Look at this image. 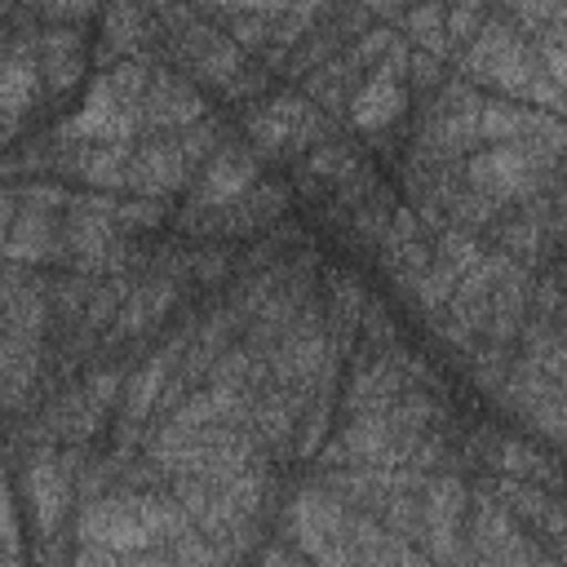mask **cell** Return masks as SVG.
<instances>
[{"instance_id": "obj_1", "label": "cell", "mask_w": 567, "mask_h": 567, "mask_svg": "<svg viewBox=\"0 0 567 567\" xmlns=\"http://www.w3.org/2000/svg\"><path fill=\"white\" fill-rule=\"evenodd\" d=\"M532 182H536V155H532L527 137L523 142H492V151L470 159V186L492 208L514 199V195H527Z\"/></svg>"}, {"instance_id": "obj_2", "label": "cell", "mask_w": 567, "mask_h": 567, "mask_svg": "<svg viewBox=\"0 0 567 567\" xmlns=\"http://www.w3.org/2000/svg\"><path fill=\"white\" fill-rule=\"evenodd\" d=\"M292 536L301 540V558H323V563H341V527H346V509L328 496V492H301L292 501Z\"/></svg>"}, {"instance_id": "obj_3", "label": "cell", "mask_w": 567, "mask_h": 567, "mask_svg": "<svg viewBox=\"0 0 567 567\" xmlns=\"http://www.w3.org/2000/svg\"><path fill=\"white\" fill-rule=\"evenodd\" d=\"M204 97L182 84V80H168V75H155L146 80V93L137 102V115L142 124H159V128H186V124H199L204 120Z\"/></svg>"}, {"instance_id": "obj_4", "label": "cell", "mask_w": 567, "mask_h": 567, "mask_svg": "<svg viewBox=\"0 0 567 567\" xmlns=\"http://www.w3.org/2000/svg\"><path fill=\"white\" fill-rule=\"evenodd\" d=\"M186 173H190V159H186L182 146H177V151H168V146H146L142 155L128 159L124 186H133L142 199H164V195H173V190L186 182Z\"/></svg>"}, {"instance_id": "obj_5", "label": "cell", "mask_w": 567, "mask_h": 567, "mask_svg": "<svg viewBox=\"0 0 567 567\" xmlns=\"http://www.w3.org/2000/svg\"><path fill=\"white\" fill-rule=\"evenodd\" d=\"M310 115H315V111H310V102H306L301 93H279V97H270L266 106L252 111L248 137H252L257 151H279L284 142L301 137V128L310 124Z\"/></svg>"}, {"instance_id": "obj_6", "label": "cell", "mask_w": 567, "mask_h": 567, "mask_svg": "<svg viewBox=\"0 0 567 567\" xmlns=\"http://www.w3.org/2000/svg\"><path fill=\"white\" fill-rule=\"evenodd\" d=\"M461 505H465V492L456 478H439L425 487V501H421V527L430 532L434 549L430 558H461V545H452L456 527H461Z\"/></svg>"}, {"instance_id": "obj_7", "label": "cell", "mask_w": 567, "mask_h": 567, "mask_svg": "<svg viewBox=\"0 0 567 567\" xmlns=\"http://www.w3.org/2000/svg\"><path fill=\"white\" fill-rule=\"evenodd\" d=\"M22 487H27V501H31V514H35L40 536H53L58 523H62V514H66V492H71L62 465L53 456H35L27 465V474H22Z\"/></svg>"}, {"instance_id": "obj_8", "label": "cell", "mask_w": 567, "mask_h": 567, "mask_svg": "<svg viewBox=\"0 0 567 567\" xmlns=\"http://www.w3.org/2000/svg\"><path fill=\"white\" fill-rule=\"evenodd\" d=\"M252 177H257V164H252L244 151H221V155L213 159V168L199 177V190H195L190 213H208V208L235 204L239 195H248Z\"/></svg>"}, {"instance_id": "obj_9", "label": "cell", "mask_w": 567, "mask_h": 567, "mask_svg": "<svg viewBox=\"0 0 567 567\" xmlns=\"http://www.w3.org/2000/svg\"><path fill=\"white\" fill-rule=\"evenodd\" d=\"M403 106H408V93H403L399 75H390V71L377 66L372 80L350 102V124L363 128V133H377V128H390L403 115Z\"/></svg>"}, {"instance_id": "obj_10", "label": "cell", "mask_w": 567, "mask_h": 567, "mask_svg": "<svg viewBox=\"0 0 567 567\" xmlns=\"http://www.w3.org/2000/svg\"><path fill=\"white\" fill-rule=\"evenodd\" d=\"M35 66H40V84H44L49 93H66V89L80 80V71H84V49H80V40H75L71 31L58 27V31L40 35Z\"/></svg>"}, {"instance_id": "obj_11", "label": "cell", "mask_w": 567, "mask_h": 567, "mask_svg": "<svg viewBox=\"0 0 567 567\" xmlns=\"http://www.w3.org/2000/svg\"><path fill=\"white\" fill-rule=\"evenodd\" d=\"M53 248H58V235H53V221H49L44 208H31V204H27V208L9 221V230H4V252H9L13 261H44V257H58Z\"/></svg>"}, {"instance_id": "obj_12", "label": "cell", "mask_w": 567, "mask_h": 567, "mask_svg": "<svg viewBox=\"0 0 567 567\" xmlns=\"http://www.w3.org/2000/svg\"><path fill=\"white\" fill-rule=\"evenodd\" d=\"M128 159H133V146L128 142H89V151L75 159V168L93 186H124Z\"/></svg>"}, {"instance_id": "obj_13", "label": "cell", "mask_w": 567, "mask_h": 567, "mask_svg": "<svg viewBox=\"0 0 567 567\" xmlns=\"http://www.w3.org/2000/svg\"><path fill=\"white\" fill-rule=\"evenodd\" d=\"M137 40H142V4L137 0H106L102 53H133Z\"/></svg>"}, {"instance_id": "obj_14", "label": "cell", "mask_w": 567, "mask_h": 567, "mask_svg": "<svg viewBox=\"0 0 567 567\" xmlns=\"http://www.w3.org/2000/svg\"><path fill=\"white\" fill-rule=\"evenodd\" d=\"M540 120L532 115V111H518V106H478V120H474V133L483 137V142H523V137H532V128H536Z\"/></svg>"}, {"instance_id": "obj_15", "label": "cell", "mask_w": 567, "mask_h": 567, "mask_svg": "<svg viewBox=\"0 0 567 567\" xmlns=\"http://www.w3.org/2000/svg\"><path fill=\"white\" fill-rule=\"evenodd\" d=\"M159 390H164V359H151V363L124 385V421L137 425V421L151 412V403H155Z\"/></svg>"}, {"instance_id": "obj_16", "label": "cell", "mask_w": 567, "mask_h": 567, "mask_svg": "<svg viewBox=\"0 0 567 567\" xmlns=\"http://www.w3.org/2000/svg\"><path fill=\"white\" fill-rule=\"evenodd\" d=\"M487 252L470 239V235H461V230H443L439 235V248H434V266H443L452 279H461L465 270H474L478 261H483Z\"/></svg>"}, {"instance_id": "obj_17", "label": "cell", "mask_w": 567, "mask_h": 567, "mask_svg": "<svg viewBox=\"0 0 567 567\" xmlns=\"http://www.w3.org/2000/svg\"><path fill=\"white\" fill-rule=\"evenodd\" d=\"M408 35H412L416 44H425L434 58H443V53H447V27H443V9H439L434 0L416 4V9L408 13Z\"/></svg>"}, {"instance_id": "obj_18", "label": "cell", "mask_w": 567, "mask_h": 567, "mask_svg": "<svg viewBox=\"0 0 567 567\" xmlns=\"http://www.w3.org/2000/svg\"><path fill=\"white\" fill-rule=\"evenodd\" d=\"M341 177H350V155L341 151V146H319V151H310V159H306V190H315L319 182H341Z\"/></svg>"}, {"instance_id": "obj_19", "label": "cell", "mask_w": 567, "mask_h": 567, "mask_svg": "<svg viewBox=\"0 0 567 567\" xmlns=\"http://www.w3.org/2000/svg\"><path fill=\"white\" fill-rule=\"evenodd\" d=\"M0 558H22V545H18V514H13V496H9L4 474H0Z\"/></svg>"}, {"instance_id": "obj_20", "label": "cell", "mask_w": 567, "mask_h": 567, "mask_svg": "<svg viewBox=\"0 0 567 567\" xmlns=\"http://www.w3.org/2000/svg\"><path fill=\"white\" fill-rule=\"evenodd\" d=\"M120 385H124V381H120V372H97V377H89V385H84V399H89V403L102 412V408H106V403L120 394Z\"/></svg>"}, {"instance_id": "obj_21", "label": "cell", "mask_w": 567, "mask_h": 567, "mask_svg": "<svg viewBox=\"0 0 567 567\" xmlns=\"http://www.w3.org/2000/svg\"><path fill=\"white\" fill-rule=\"evenodd\" d=\"M390 40H394L390 31H372V35H363V40L354 44V53H350V62H354V66H368V62H381V53L390 49Z\"/></svg>"}, {"instance_id": "obj_22", "label": "cell", "mask_w": 567, "mask_h": 567, "mask_svg": "<svg viewBox=\"0 0 567 567\" xmlns=\"http://www.w3.org/2000/svg\"><path fill=\"white\" fill-rule=\"evenodd\" d=\"M226 270V257H199V266H195V275L208 284V279H217Z\"/></svg>"}, {"instance_id": "obj_23", "label": "cell", "mask_w": 567, "mask_h": 567, "mask_svg": "<svg viewBox=\"0 0 567 567\" xmlns=\"http://www.w3.org/2000/svg\"><path fill=\"white\" fill-rule=\"evenodd\" d=\"M452 9H470V13H478V9H483V0H452Z\"/></svg>"}, {"instance_id": "obj_24", "label": "cell", "mask_w": 567, "mask_h": 567, "mask_svg": "<svg viewBox=\"0 0 567 567\" xmlns=\"http://www.w3.org/2000/svg\"><path fill=\"white\" fill-rule=\"evenodd\" d=\"M390 4H394V0H368V9H377V13H381V9H390Z\"/></svg>"}, {"instance_id": "obj_25", "label": "cell", "mask_w": 567, "mask_h": 567, "mask_svg": "<svg viewBox=\"0 0 567 567\" xmlns=\"http://www.w3.org/2000/svg\"><path fill=\"white\" fill-rule=\"evenodd\" d=\"M0 408H4V403H0Z\"/></svg>"}]
</instances>
